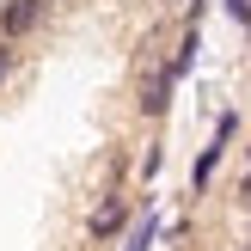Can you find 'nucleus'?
Returning a JSON list of instances; mask_svg holds the SVG:
<instances>
[{"label": "nucleus", "instance_id": "obj_1", "mask_svg": "<svg viewBox=\"0 0 251 251\" xmlns=\"http://www.w3.org/2000/svg\"><path fill=\"white\" fill-rule=\"evenodd\" d=\"M172 86H178V74H172V61H159V68H147V80H141V98H135L147 123H159V117L172 110Z\"/></svg>", "mask_w": 251, "mask_h": 251}, {"label": "nucleus", "instance_id": "obj_2", "mask_svg": "<svg viewBox=\"0 0 251 251\" xmlns=\"http://www.w3.org/2000/svg\"><path fill=\"white\" fill-rule=\"evenodd\" d=\"M43 19H49V0H6V6H0V37L19 43V37H31Z\"/></svg>", "mask_w": 251, "mask_h": 251}, {"label": "nucleus", "instance_id": "obj_3", "mask_svg": "<svg viewBox=\"0 0 251 251\" xmlns=\"http://www.w3.org/2000/svg\"><path fill=\"white\" fill-rule=\"evenodd\" d=\"M123 227H129V196H104V202L92 208V221H86L92 239H117Z\"/></svg>", "mask_w": 251, "mask_h": 251}, {"label": "nucleus", "instance_id": "obj_4", "mask_svg": "<svg viewBox=\"0 0 251 251\" xmlns=\"http://www.w3.org/2000/svg\"><path fill=\"white\" fill-rule=\"evenodd\" d=\"M221 153H227V141H208L202 153H196V172H190V190H196V196L208 190V178H215V166H221Z\"/></svg>", "mask_w": 251, "mask_h": 251}, {"label": "nucleus", "instance_id": "obj_5", "mask_svg": "<svg viewBox=\"0 0 251 251\" xmlns=\"http://www.w3.org/2000/svg\"><path fill=\"white\" fill-rule=\"evenodd\" d=\"M153 233H159V215L147 208V215L135 221V233H129V245H123V251H147V245H153Z\"/></svg>", "mask_w": 251, "mask_h": 251}, {"label": "nucleus", "instance_id": "obj_6", "mask_svg": "<svg viewBox=\"0 0 251 251\" xmlns=\"http://www.w3.org/2000/svg\"><path fill=\"white\" fill-rule=\"evenodd\" d=\"M227 6V19H239V25H251V0H221Z\"/></svg>", "mask_w": 251, "mask_h": 251}, {"label": "nucleus", "instance_id": "obj_7", "mask_svg": "<svg viewBox=\"0 0 251 251\" xmlns=\"http://www.w3.org/2000/svg\"><path fill=\"white\" fill-rule=\"evenodd\" d=\"M12 61H19V49H12L6 37H0V80H6V74H12Z\"/></svg>", "mask_w": 251, "mask_h": 251}, {"label": "nucleus", "instance_id": "obj_8", "mask_svg": "<svg viewBox=\"0 0 251 251\" xmlns=\"http://www.w3.org/2000/svg\"><path fill=\"white\" fill-rule=\"evenodd\" d=\"M233 196H239V202L251 208V172H245V178H239V190H233Z\"/></svg>", "mask_w": 251, "mask_h": 251}, {"label": "nucleus", "instance_id": "obj_9", "mask_svg": "<svg viewBox=\"0 0 251 251\" xmlns=\"http://www.w3.org/2000/svg\"><path fill=\"white\" fill-rule=\"evenodd\" d=\"M202 6H208V0H190V25H196V19H202Z\"/></svg>", "mask_w": 251, "mask_h": 251}, {"label": "nucleus", "instance_id": "obj_10", "mask_svg": "<svg viewBox=\"0 0 251 251\" xmlns=\"http://www.w3.org/2000/svg\"><path fill=\"white\" fill-rule=\"evenodd\" d=\"M159 6H172V0H159Z\"/></svg>", "mask_w": 251, "mask_h": 251}, {"label": "nucleus", "instance_id": "obj_11", "mask_svg": "<svg viewBox=\"0 0 251 251\" xmlns=\"http://www.w3.org/2000/svg\"><path fill=\"white\" fill-rule=\"evenodd\" d=\"M245 159H251V147H245Z\"/></svg>", "mask_w": 251, "mask_h": 251}, {"label": "nucleus", "instance_id": "obj_12", "mask_svg": "<svg viewBox=\"0 0 251 251\" xmlns=\"http://www.w3.org/2000/svg\"><path fill=\"white\" fill-rule=\"evenodd\" d=\"M245 37H251V25H245Z\"/></svg>", "mask_w": 251, "mask_h": 251}, {"label": "nucleus", "instance_id": "obj_13", "mask_svg": "<svg viewBox=\"0 0 251 251\" xmlns=\"http://www.w3.org/2000/svg\"><path fill=\"white\" fill-rule=\"evenodd\" d=\"M239 251H251V245H239Z\"/></svg>", "mask_w": 251, "mask_h": 251}]
</instances>
